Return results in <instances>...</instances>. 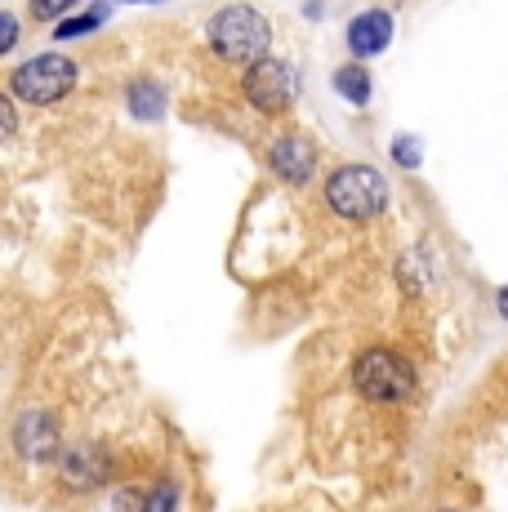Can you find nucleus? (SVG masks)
Listing matches in <instances>:
<instances>
[{"label": "nucleus", "instance_id": "11", "mask_svg": "<svg viewBox=\"0 0 508 512\" xmlns=\"http://www.w3.org/2000/svg\"><path fill=\"white\" fill-rule=\"evenodd\" d=\"M107 14H112L107 5H94V9H85L81 18H58V23H54V41H72V36L94 32V27L107 23Z\"/></svg>", "mask_w": 508, "mask_h": 512}, {"label": "nucleus", "instance_id": "13", "mask_svg": "<svg viewBox=\"0 0 508 512\" xmlns=\"http://www.w3.org/2000/svg\"><path fill=\"white\" fill-rule=\"evenodd\" d=\"M72 5H81V0H27V9H32L36 23H58Z\"/></svg>", "mask_w": 508, "mask_h": 512}, {"label": "nucleus", "instance_id": "16", "mask_svg": "<svg viewBox=\"0 0 508 512\" xmlns=\"http://www.w3.org/2000/svg\"><path fill=\"white\" fill-rule=\"evenodd\" d=\"M14 130H18V112H14V103L0 94V143H5Z\"/></svg>", "mask_w": 508, "mask_h": 512}, {"label": "nucleus", "instance_id": "9", "mask_svg": "<svg viewBox=\"0 0 508 512\" xmlns=\"http://www.w3.org/2000/svg\"><path fill=\"white\" fill-rule=\"evenodd\" d=\"M272 170L281 174L286 183H295V187H304L312 179V170H317V147H312L304 134H286V139H277L272 143Z\"/></svg>", "mask_w": 508, "mask_h": 512}, {"label": "nucleus", "instance_id": "1", "mask_svg": "<svg viewBox=\"0 0 508 512\" xmlns=\"http://www.w3.org/2000/svg\"><path fill=\"white\" fill-rule=\"evenodd\" d=\"M210 45L219 58H228V63H259V58H268L272 49V27L268 18L259 14V9L250 5H228L214 14L210 23Z\"/></svg>", "mask_w": 508, "mask_h": 512}, {"label": "nucleus", "instance_id": "7", "mask_svg": "<svg viewBox=\"0 0 508 512\" xmlns=\"http://www.w3.org/2000/svg\"><path fill=\"white\" fill-rule=\"evenodd\" d=\"M58 472L72 490H94L107 481V455L94 441H72V446L58 455Z\"/></svg>", "mask_w": 508, "mask_h": 512}, {"label": "nucleus", "instance_id": "6", "mask_svg": "<svg viewBox=\"0 0 508 512\" xmlns=\"http://www.w3.org/2000/svg\"><path fill=\"white\" fill-rule=\"evenodd\" d=\"M14 446H18V455H27L32 464H45V459L63 455V432H58V423L45 415V410H23V415L14 419Z\"/></svg>", "mask_w": 508, "mask_h": 512}, {"label": "nucleus", "instance_id": "2", "mask_svg": "<svg viewBox=\"0 0 508 512\" xmlns=\"http://www.w3.org/2000/svg\"><path fill=\"white\" fill-rule=\"evenodd\" d=\"M326 201L339 219H353V223H366L375 214H384L388 205V183L379 170L370 165H344L326 179Z\"/></svg>", "mask_w": 508, "mask_h": 512}, {"label": "nucleus", "instance_id": "10", "mask_svg": "<svg viewBox=\"0 0 508 512\" xmlns=\"http://www.w3.org/2000/svg\"><path fill=\"white\" fill-rule=\"evenodd\" d=\"M130 112H134V121H161V112H165V90H161L156 81L130 85Z\"/></svg>", "mask_w": 508, "mask_h": 512}, {"label": "nucleus", "instance_id": "17", "mask_svg": "<svg viewBox=\"0 0 508 512\" xmlns=\"http://www.w3.org/2000/svg\"><path fill=\"white\" fill-rule=\"evenodd\" d=\"M500 317H508V290H500Z\"/></svg>", "mask_w": 508, "mask_h": 512}, {"label": "nucleus", "instance_id": "8", "mask_svg": "<svg viewBox=\"0 0 508 512\" xmlns=\"http://www.w3.org/2000/svg\"><path fill=\"white\" fill-rule=\"evenodd\" d=\"M393 41V14L388 9H366L348 23V54L353 58H375Z\"/></svg>", "mask_w": 508, "mask_h": 512}, {"label": "nucleus", "instance_id": "5", "mask_svg": "<svg viewBox=\"0 0 508 512\" xmlns=\"http://www.w3.org/2000/svg\"><path fill=\"white\" fill-rule=\"evenodd\" d=\"M241 94H246L250 107H259L263 116H277L295 103V72H290V63H281V58H259V63L246 67Z\"/></svg>", "mask_w": 508, "mask_h": 512}, {"label": "nucleus", "instance_id": "12", "mask_svg": "<svg viewBox=\"0 0 508 512\" xmlns=\"http://www.w3.org/2000/svg\"><path fill=\"white\" fill-rule=\"evenodd\" d=\"M335 90L339 98H348V103H370V76H366V67H339L335 72Z\"/></svg>", "mask_w": 508, "mask_h": 512}, {"label": "nucleus", "instance_id": "4", "mask_svg": "<svg viewBox=\"0 0 508 512\" xmlns=\"http://www.w3.org/2000/svg\"><path fill=\"white\" fill-rule=\"evenodd\" d=\"M9 90L23 98V103H32V107L58 103V98H67L76 90V63H72V58H63V54L27 58L23 67H14Z\"/></svg>", "mask_w": 508, "mask_h": 512}, {"label": "nucleus", "instance_id": "15", "mask_svg": "<svg viewBox=\"0 0 508 512\" xmlns=\"http://www.w3.org/2000/svg\"><path fill=\"white\" fill-rule=\"evenodd\" d=\"M14 45H18V18L0 9V54H9Z\"/></svg>", "mask_w": 508, "mask_h": 512}, {"label": "nucleus", "instance_id": "14", "mask_svg": "<svg viewBox=\"0 0 508 512\" xmlns=\"http://www.w3.org/2000/svg\"><path fill=\"white\" fill-rule=\"evenodd\" d=\"M393 156H397V165H406V170H415V165H419V143L410 139V134H402V139L393 143Z\"/></svg>", "mask_w": 508, "mask_h": 512}, {"label": "nucleus", "instance_id": "3", "mask_svg": "<svg viewBox=\"0 0 508 512\" xmlns=\"http://www.w3.org/2000/svg\"><path fill=\"white\" fill-rule=\"evenodd\" d=\"M353 383L366 401L393 406V401H406L410 392H415V370H410V361L397 357L393 348H370L357 357Z\"/></svg>", "mask_w": 508, "mask_h": 512}]
</instances>
